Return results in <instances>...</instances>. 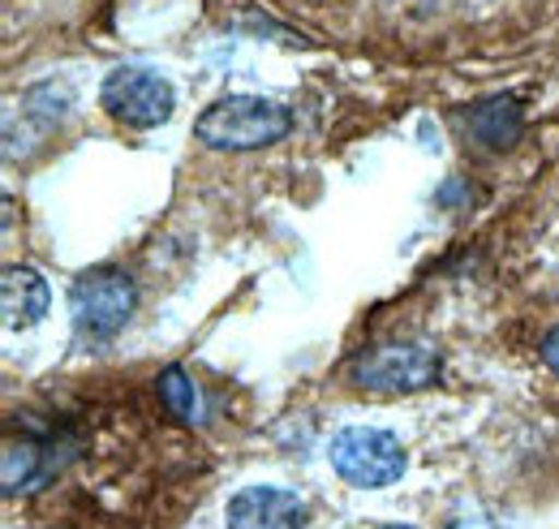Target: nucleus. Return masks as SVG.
I'll return each mask as SVG.
<instances>
[{
    "mask_svg": "<svg viewBox=\"0 0 559 529\" xmlns=\"http://www.w3.org/2000/svg\"><path fill=\"white\" fill-rule=\"evenodd\" d=\"M228 529H301L306 526V504L293 491L280 486H246L228 499L224 513Z\"/></svg>",
    "mask_w": 559,
    "mask_h": 529,
    "instance_id": "obj_6",
    "label": "nucleus"
},
{
    "mask_svg": "<svg viewBox=\"0 0 559 529\" xmlns=\"http://www.w3.org/2000/svg\"><path fill=\"white\" fill-rule=\"evenodd\" d=\"M104 113L130 130H155L173 117L177 108V95H173V82L164 73L146 66H117L104 78Z\"/></svg>",
    "mask_w": 559,
    "mask_h": 529,
    "instance_id": "obj_3",
    "label": "nucleus"
},
{
    "mask_svg": "<svg viewBox=\"0 0 559 529\" xmlns=\"http://www.w3.org/2000/svg\"><path fill=\"white\" fill-rule=\"evenodd\" d=\"M379 529H414V526H379Z\"/></svg>",
    "mask_w": 559,
    "mask_h": 529,
    "instance_id": "obj_13",
    "label": "nucleus"
},
{
    "mask_svg": "<svg viewBox=\"0 0 559 529\" xmlns=\"http://www.w3.org/2000/svg\"><path fill=\"white\" fill-rule=\"evenodd\" d=\"M44 473H48V452H44L35 439H22V444H17V439L9 435V444H4V491L17 495V491L35 486Z\"/></svg>",
    "mask_w": 559,
    "mask_h": 529,
    "instance_id": "obj_9",
    "label": "nucleus"
},
{
    "mask_svg": "<svg viewBox=\"0 0 559 529\" xmlns=\"http://www.w3.org/2000/svg\"><path fill=\"white\" fill-rule=\"evenodd\" d=\"M332 469L349 482V486H392L405 473V448L392 431H374V426H345L332 439Z\"/></svg>",
    "mask_w": 559,
    "mask_h": 529,
    "instance_id": "obj_4",
    "label": "nucleus"
},
{
    "mask_svg": "<svg viewBox=\"0 0 559 529\" xmlns=\"http://www.w3.org/2000/svg\"><path fill=\"white\" fill-rule=\"evenodd\" d=\"M439 379V353L426 344H379L366 357L353 362V384L379 397H396V392H421Z\"/></svg>",
    "mask_w": 559,
    "mask_h": 529,
    "instance_id": "obj_5",
    "label": "nucleus"
},
{
    "mask_svg": "<svg viewBox=\"0 0 559 529\" xmlns=\"http://www.w3.org/2000/svg\"><path fill=\"white\" fill-rule=\"evenodd\" d=\"M70 315L78 336L86 340H112L134 315V280L117 267H91L73 280Z\"/></svg>",
    "mask_w": 559,
    "mask_h": 529,
    "instance_id": "obj_2",
    "label": "nucleus"
},
{
    "mask_svg": "<svg viewBox=\"0 0 559 529\" xmlns=\"http://www.w3.org/2000/svg\"><path fill=\"white\" fill-rule=\"evenodd\" d=\"M448 529H499L490 517H461V521H452Z\"/></svg>",
    "mask_w": 559,
    "mask_h": 529,
    "instance_id": "obj_12",
    "label": "nucleus"
},
{
    "mask_svg": "<svg viewBox=\"0 0 559 529\" xmlns=\"http://www.w3.org/2000/svg\"><path fill=\"white\" fill-rule=\"evenodd\" d=\"M465 133H469L478 146H487V151H508V146H516L521 133H525V113H521V104H516L512 95H490V99L469 108Z\"/></svg>",
    "mask_w": 559,
    "mask_h": 529,
    "instance_id": "obj_8",
    "label": "nucleus"
},
{
    "mask_svg": "<svg viewBox=\"0 0 559 529\" xmlns=\"http://www.w3.org/2000/svg\"><path fill=\"white\" fill-rule=\"evenodd\" d=\"M155 392H159L164 409H168L173 418H181V422H199V418H203V397H199V388H194V379H190L186 371L168 366V371L159 375Z\"/></svg>",
    "mask_w": 559,
    "mask_h": 529,
    "instance_id": "obj_10",
    "label": "nucleus"
},
{
    "mask_svg": "<svg viewBox=\"0 0 559 529\" xmlns=\"http://www.w3.org/2000/svg\"><path fill=\"white\" fill-rule=\"evenodd\" d=\"M293 130L288 108H280L263 95H224L199 117V142L211 151H263Z\"/></svg>",
    "mask_w": 559,
    "mask_h": 529,
    "instance_id": "obj_1",
    "label": "nucleus"
},
{
    "mask_svg": "<svg viewBox=\"0 0 559 529\" xmlns=\"http://www.w3.org/2000/svg\"><path fill=\"white\" fill-rule=\"evenodd\" d=\"M543 362H547V366H551V371L559 375V328L551 331L547 340H543Z\"/></svg>",
    "mask_w": 559,
    "mask_h": 529,
    "instance_id": "obj_11",
    "label": "nucleus"
},
{
    "mask_svg": "<svg viewBox=\"0 0 559 529\" xmlns=\"http://www.w3.org/2000/svg\"><path fill=\"white\" fill-rule=\"evenodd\" d=\"M48 280L35 271V267H4V280H0V306H4V324L13 331L35 328L44 315H48Z\"/></svg>",
    "mask_w": 559,
    "mask_h": 529,
    "instance_id": "obj_7",
    "label": "nucleus"
}]
</instances>
